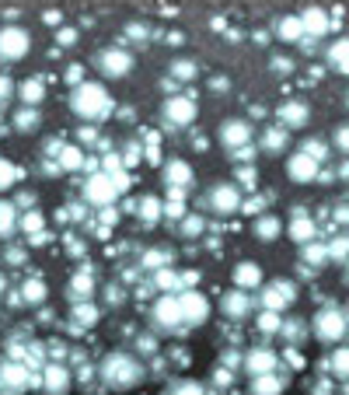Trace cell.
Masks as SVG:
<instances>
[{
    "label": "cell",
    "mask_w": 349,
    "mask_h": 395,
    "mask_svg": "<svg viewBox=\"0 0 349 395\" xmlns=\"http://www.w3.org/2000/svg\"><path fill=\"white\" fill-rule=\"evenodd\" d=\"M70 109H73L80 119H105V116L112 112V98H108V91H105L101 84L84 81V84L73 88V95H70Z\"/></svg>",
    "instance_id": "1"
},
{
    "label": "cell",
    "mask_w": 349,
    "mask_h": 395,
    "mask_svg": "<svg viewBox=\"0 0 349 395\" xmlns=\"http://www.w3.org/2000/svg\"><path fill=\"white\" fill-rule=\"evenodd\" d=\"M101 378L112 389H129V385H136L143 378V364L136 357H129V354H108L105 364H101Z\"/></svg>",
    "instance_id": "2"
},
{
    "label": "cell",
    "mask_w": 349,
    "mask_h": 395,
    "mask_svg": "<svg viewBox=\"0 0 349 395\" xmlns=\"http://www.w3.org/2000/svg\"><path fill=\"white\" fill-rule=\"evenodd\" d=\"M91 63H94V67H98L105 77H126V74L133 70V63H136V60H133V53H129V49L108 46V49H101V53H98Z\"/></svg>",
    "instance_id": "3"
},
{
    "label": "cell",
    "mask_w": 349,
    "mask_h": 395,
    "mask_svg": "<svg viewBox=\"0 0 349 395\" xmlns=\"http://www.w3.org/2000/svg\"><path fill=\"white\" fill-rule=\"evenodd\" d=\"M161 116H164V119H161L164 130H185V126H192V119H196V102L185 98V95H175V98L164 102Z\"/></svg>",
    "instance_id": "4"
},
{
    "label": "cell",
    "mask_w": 349,
    "mask_h": 395,
    "mask_svg": "<svg viewBox=\"0 0 349 395\" xmlns=\"http://www.w3.org/2000/svg\"><path fill=\"white\" fill-rule=\"evenodd\" d=\"M311 329H315V336H318L322 343H339V340L346 336V315H343L339 308H322V312L315 315Z\"/></svg>",
    "instance_id": "5"
},
{
    "label": "cell",
    "mask_w": 349,
    "mask_h": 395,
    "mask_svg": "<svg viewBox=\"0 0 349 395\" xmlns=\"http://www.w3.org/2000/svg\"><path fill=\"white\" fill-rule=\"evenodd\" d=\"M203 200H206V207L213 214H234V210H241V189L234 182H217Z\"/></svg>",
    "instance_id": "6"
},
{
    "label": "cell",
    "mask_w": 349,
    "mask_h": 395,
    "mask_svg": "<svg viewBox=\"0 0 349 395\" xmlns=\"http://www.w3.org/2000/svg\"><path fill=\"white\" fill-rule=\"evenodd\" d=\"M115 193H119V182H115L108 172H91V179H87V186H84L87 203H94V207H108V203L115 200Z\"/></svg>",
    "instance_id": "7"
},
{
    "label": "cell",
    "mask_w": 349,
    "mask_h": 395,
    "mask_svg": "<svg viewBox=\"0 0 349 395\" xmlns=\"http://www.w3.org/2000/svg\"><path fill=\"white\" fill-rule=\"evenodd\" d=\"M28 46H31V39H28L24 28H17V25H10V28L3 25L0 28V60L14 63V60H21L28 53Z\"/></svg>",
    "instance_id": "8"
},
{
    "label": "cell",
    "mask_w": 349,
    "mask_h": 395,
    "mask_svg": "<svg viewBox=\"0 0 349 395\" xmlns=\"http://www.w3.org/2000/svg\"><path fill=\"white\" fill-rule=\"evenodd\" d=\"M220 144L227 147V154L245 147V144H252V123H245V119H224L220 123Z\"/></svg>",
    "instance_id": "9"
},
{
    "label": "cell",
    "mask_w": 349,
    "mask_h": 395,
    "mask_svg": "<svg viewBox=\"0 0 349 395\" xmlns=\"http://www.w3.org/2000/svg\"><path fill=\"white\" fill-rule=\"evenodd\" d=\"M259 301H262L269 312H283L287 305L297 301V287H294L290 280H273V287H266Z\"/></svg>",
    "instance_id": "10"
},
{
    "label": "cell",
    "mask_w": 349,
    "mask_h": 395,
    "mask_svg": "<svg viewBox=\"0 0 349 395\" xmlns=\"http://www.w3.org/2000/svg\"><path fill=\"white\" fill-rule=\"evenodd\" d=\"M150 322H154L157 329H175V326H182V305H178V298H175V294H164V298L154 305Z\"/></svg>",
    "instance_id": "11"
},
{
    "label": "cell",
    "mask_w": 349,
    "mask_h": 395,
    "mask_svg": "<svg viewBox=\"0 0 349 395\" xmlns=\"http://www.w3.org/2000/svg\"><path fill=\"white\" fill-rule=\"evenodd\" d=\"M276 116H280V126H283V130H301V126H308V119H311V105L301 102V98H290V102H283V105L276 109Z\"/></svg>",
    "instance_id": "12"
},
{
    "label": "cell",
    "mask_w": 349,
    "mask_h": 395,
    "mask_svg": "<svg viewBox=\"0 0 349 395\" xmlns=\"http://www.w3.org/2000/svg\"><path fill=\"white\" fill-rule=\"evenodd\" d=\"M178 305H182V326H203L206 315H210L206 298L196 294V291H185V294L178 298Z\"/></svg>",
    "instance_id": "13"
},
{
    "label": "cell",
    "mask_w": 349,
    "mask_h": 395,
    "mask_svg": "<svg viewBox=\"0 0 349 395\" xmlns=\"http://www.w3.org/2000/svg\"><path fill=\"white\" fill-rule=\"evenodd\" d=\"M318 168H322V161L311 158L308 151H297V154H290V161H287V172H290L294 182H315V179H318Z\"/></svg>",
    "instance_id": "14"
},
{
    "label": "cell",
    "mask_w": 349,
    "mask_h": 395,
    "mask_svg": "<svg viewBox=\"0 0 349 395\" xmlns=\"http://www.w3.org/2000/svg\"><path fill=\"white\" fill-rule=\"evenodd\" d=\"M24 385H31V378H28V371L21 368V364H0V389H7V392H21Z\"/></svg>",
    "instance_id": "15"
},
{
    "label": "cell",
    "mask_w": 349,
    "mask_h": 395,
    "mask_svg": "<svg viewBox=\"0 0 349 395\" xmlns=\"http://www.w3.org/2000/svg\"><path fill=\"white\" fill-rule=\"evenodd\" d=\"M325 60H329V70H336V74H349V35L336 39V42L325 49Z\"/></svg>",
    "instance_id": "16"
},
{
    "label": "cell",
    "mask_w": 349,
    "mask_h": 395,
    "mask_svg": "<svg viewBox=\"0 0 349 395\" xmlns=\"http://www.w3.org/2000/svg\"><path fill=\"white\" fill-rule=\"evenodd\" d=\"M164 182H168V186H175V189H185V186L192 182V168H189L185 161H178V158H175V161H168V165H164Z\"/></svg>",
    "instance_id": "17"
},
{
    "label": "cell",
    "mask_w": 349,
    "mask_h": 395,
    "mask_svg": "<svg viewBox=\"0 0 349 395\" xmlns=\"http://www.w3.org/2000/svg\"><path fill=\"white\" fill-rule=\"evenodd\" d=\"M301 25H304L308 35H325V32H329V14H325L322 7H308V11L301 14Z\"/></svg>",
    "instance_id": "18"
},
{
    "label": "cell",
    "mask_w": 349,
    "mask_h": 395,
    "mask_svg": "<svg viewBox=\"0 0 349 395\" xmlns=\"http://www.w3.org/2000/svg\"><path fill=\"white\" fill-rule=\"evenodd\" d=\"M234 284H238L241 291H252V287L262 284V270H259L255 263H238V266H234Z\"/></svg>",
    "instance_id": "19"
},
{
    "label": "cell",
    "mask_w": 349,
    "mask_h": 395,
    "mask_svg": "<svg viewBox=\"0 0 349 395\" xmlns=\"http://www.w3.org/2000/svg\"><path fill=\"white\" fill-rule=\"evenodd\" d=\"M224 312H227L231 319H245V315L252 312V298H248L241 287H234V294L224 298Z\"/></svg>",
    "instance_id": "20"
},
{
    "label": "cell",
    "mask_w": 349,
    "mask_h": 395,
    "mask_svg": "<svg viewBox=\"0 0 349 395\" xmlns=\"http://www.w3.org/2000/svg\"><path fill=\"white\" fill-rule=\"evenodd\" d=\"M252 231H255V238H259V242H273V238H280L283 221H280V217H273V214H266V217H259V221L252 224Z\"/></svg>",
    "instance_id": "21"
},
{
    "label": "cell",
    "mask_w": 349,
    "mask_h": 395,
    "mask_svg": "<svg viewBox=\"0 0 349 395\" xmlns=\"http://www.w3.org/2000/svg\"><path fill=\"white\" fill-rule=\"evenodd\" d=\"M245 364H248V371H252V375H262V371H276V354L262 347V350H252Z\"/></svg>",
    "instance_id": "22"
},
{
    "label": "cell",
    "mask_w": 349,
    "mask_h": 395,
    "mask_svg": "<svg viewBox=\"0 0 349 395\" xmlns=\"http://www.w3.org/2000/svg\"><path fill=\"white\" fill-rule=\"evenodd\" d=\"M276 35H280L283 42H301V39H304V25H301V18H283V21L276 25Z\"/></svg>",
    "instance_id": "23"
},
{
    "label": "cell",
    "mask_w": 349,
    "mask_h": 395,
    "mask_svg": "<svg viewBox=\"0 0 349 395\" xmlns=\"http://www.w3.org/2000/svg\"><path fill=\"white\" fill-rule=\"evenodd\" d=\"M38 123H42V116H38V109H35V105H24V109L14 116V130H21V133L38 130Z\"/></svg>",
    "instance_id": "24"
},
{
    "label": "cell",
    "mask_w": 349,
    "mask_h": 395,
    "mask_svg": "<svg viewBox=\"0 0 349 395\" xmlns=\"http://www.w3.org/2000/svg\"><path fill=\"white\" fill-rule=\"evenodd\" d=\"M161 207H164V214H168L171 221H182V217H185V193L171 186V193H168V200H164Z\"/></svg>",
    "instance_id": "25"
},
{
    "label": "cell",
    "mask_w": 349,
    "mask_h": 395,
    "mask_svg": "<svg viewBox=\"0 0 349 395\" xmlns=\"http://www.w3.org/2000/svg\"><path fill=\"white\" fill-rule=\"evenodd\" d=\"M42 371H45V389H52V392H63V389L70 385V375H66V368H59V364H45Z\"/></svg>",
    "instance_id": "26"
},
{
    "label": "cell",
    "mask_w": 349,
    "mask_h": 395,
    "mask_svg": "<svg viewBox=\"0 0 349 395\" xmlns=\"http://www.w3.org/2000/svg\"><path fill=\"white\" fill-rule=\"evenodd\" d=\"M287 133H290V130H283V126L269 130V133L262 137V151H269V154H280V151H283V144H290V140H287Z\"/></svg>",
    "instance_id": "27"
},
{
    "label": "cell",
    "mask_w": 349,
    "mask_h": 395,
    "mask_svg": "<svg viewBox=\"0 0 349 395\" xmlns=\"http://www.w3.org/2000/svg\"><path fill=\"white\" fill-rule=\"evenodd\" d=\"M80 165H84V154H80V147L66 144V147L59 151V168H63V172H73V168H80Z\"/></svg>",
    "instance_id": "28"
},
{
    "label": "cell",
    "mask_w": 349,
    "mask_h": 395,
    "mask_svg": "<svg viewBox=\"0 0 349 395\" xmlns=\"http://www.w3.org/2000/svg\"><path fill=\"white\" fill-rule=\"evenodd\" d=\"M287 235L297 238V242H311V238H315V224H311L308 217H297L294 224H287Z\"/></svg>",
    "instance_id": "29"
},
{
    "label": "cell",
    "mask_w": 349,
    "mask_h": 395,
    "mask_svg": "<svg viewBox=\"0 0 349 395\" xmlns=\"http://www.w3.org/2000/svg\"><path fill=\"white\" fill-rule=\"evenodd\" d=\"M21 98H24V105H38L42 98H45V88H42V81H24L21 84Z\"/></svg>",
    "instance_id": "30"
},
{
    "label": "cell",
    "mask_w": 349,
    "mask_h": 395,
    "mask_svg": "<svg viewBox=\"0 0 349 395\" xmlns=\"http://www.w3.org/2000/svg\"><path fill=\"white\" fill-rule=\"evenodd\" d=\"M196 74H199V67H196L192 60H175V63H171V77H175V81H192Z\"/></svg>",
    "instance_id": "31"
},
{
    "label": "cell",
    "mask_w": 349,
    "mask_h": 395,
    "mask_svg": "<svg viewBox=\"0 0 349 395\" xmlns=\"http://www.w3.org/2000/svg\"><path fill=\"white\" fill-rule=\"evenodd\" d=\"M161 214H164V207H161L157 196H143V200H140V217H143V221H157Z\"/></svg>",
    "instance_id": "32"
},
{
    "label": "cell",
    "mask_w": 349,
    "mask_h": 395,
    "mask_svg": "<svg viewBox=\"0 0 349 395\" xmlns=\"http://www.w3.org/2000/svg\"><path fill=\"white\" fill-rule=\"evenodd\" d=\"M17 179H21V168H17V165H10V161H0V193H3V189H10Z\"/></svg>",
    "instance_id": "33"
},
{
    "label": "cell",
    "mask_w": 349,
    "mask_h": 395,
    "mask_svg": "<svg viewBox=\"0 0 349 395\" xmlns=\"http://www.w3.org/2000/svg\"><path fill=\"white\" fill-rule=\"evenodd\" d=\"M73 322L77 326H94L98 322V308L94 305H77L73 308Z\"/></svg>",
    "instance_id": "34"
},
{
    "label": "cell",
    "mask_w": 349,
    "mask_h": 395,
    "mask_svg": "<svg viewBox=\"0 0 349 395\" xmlns=\"http://www.w3.org/2000/svg\"><path fill=\"white\" fill-rule=\"evenodd\" d=\"M252 389L255 392H276V389H283V378H269V371H262V375H255Z\"/></svg>",
    "instance_id": "35"
},
{
    "label": "cell",
    "mask_w": 349,
    "mask_h": 395,
    "mask_svg": "<svg viewBox=\"0 0 349 395\" xmlns=\"http://www.w3.org/2000/svg\"><path fill=\"white\" fill-rule=\"evenodd\" d=\"M14 224H17L14 207H10V203H0V238H3V235H10V231H14Z\"/></svg>",
    "instance_id": "36"
},
{
    "label": "cell",
    "mask_w": 349,
    "mask_h": 395,
    "mask_svg": "<svg viewBox=\"0 0 349 395\" xmlns=\"http://www.w3.org/2000/svg\"><path fill=\"white\" fill-rule=\"evenodd\" d=\"M304 263H315V266H325L329 263V249L325 245H304Z\"/></svg>",
    "instance_id": "37"
},
{
    "label": "cell",
    "mask_w": 349,
    "mask_h": 395,
    "mask_svg": "<svg viewBox=\"0 0 349 395\" xmlns=\"http://www.w3.org/2000/svg\"><path fill=\"white\" fill-rule=\"evenodd\" d=\"M332 371H336L339 378H349V347L332 354Z\"/></svg>",
    "instance_id": "38"
},
{
    "label": "cell",
    "mask_w": 349,
    "mask_h": 395,
    "mask_svg": "<svg viewBox=\"0 0 349 395\" xmlns=\"http://www.w3.org/2000/svg\"><path fill=\"white\" fill-rule=\"evenodd\" d=\"M157 287H161V291H171V287L178 291V287H182V277L171 273V270H161V273H157Z\"/></svg>",
    "instance_id": "39"
},
{
    "label": "cell",
    "mask_w": 349,
    "mask_h": 395,
    "mask_svg": "<svg viewBox=\"0 0 349 395\" xmlns=\"http://www.w3.org/2000/svg\"><path fill=\"white\" fill-rule=\"evenodd\" d=\"M329 259H332V263H346L349 259V238H339L336 245H329Z\"/></svg>",
    "instance_id": "40"
},
{
    "label": "cell",
    "mask_w": 349,
    "mask_h": 395,
    "mask_svg": "<svg viewBox=\"0 0 349 395\" xmlns=\"http://www.w3.org/2000/svg\"><path fill=\"white\" fill-rule=\"evenodd\" d=\"M24 298H28V301H42V298H45V284H42V280H28V284H24Z\"/></svg>",
    "instance_id": "41"
},
{
    "label": "cell",
    "mask_w": 349,
    "mask_h": 395,
    "mask_svg": "<svg viewBox=\"0 0 349 395\" xmlns=\"http://www.w3.org/2000/svg\"><path fill=\"white\" fill-rule=\"evenodd\" d=\"M91 287H94V284H91L87 277H73V287H70V294H73V298H84V294H91Z\"/></svg>",
    "instance_id": "42"
},
{
    "label": "cell",
    "mask_w": 349,
    "mask_h": 395,
    "mask_svg": "<svg viewBox=\"0 0 349 395\" xmlns=\"http://www.w3.org/2000/svg\"><path fill=\"white\" fill-rule=\"evenodd\" d=\"M199 231H203V221H199V217H189V221H182V235H185V238H196Z\"/></svg>",
    "instance_id": "43"
},
{
    "label": "cell",
    "mask_w": 349,
    "mask_h": 395,
    "mask_svg": "<svg viewBox=\"0 0 349 395\" xmlns=\"http://www.w3.org/2000/svg\"><path fill=\"white\" fill-rule=\"evenodd\" d=\"M336 147H339V151H343V154L349 158V123L336 130Z\"/></svg>",
    "instance_id": "44"
},
{
    "label": "cell",
    "mask_w": 349,
    "mask_h": 395,
    "mask_svg": "<svg viewBox=\"0 0 349 395\" xmlns=\"http://www.w3.org/2000/svg\"><path fill=\"white\" fill-rule=\"evenodd\" d=\"M56 42H59V46H73V42H77V32H73V28H59V32H56Z\"/></svg>",
    "instance_id": "45"
},
{
    "label": "cell",
    "mask_w": 349,
    "mask_h": 395,
    "mask_svg": "<svg viewBox=\"0 0 349 395\" xmlns=\"http://www.w3.org/2000/svg\"><path fill=\"white\" fill-rule=\"evenodd\" d=\"M301 151H308V154H311V158H318V161L325 158V147H322V140H308Z\"/></svg>",
    "instance_id": "46"
},
{
    "label": "cell",
    "mask_w": 349,
    "mask_h": 395,
    "mask_svg": "<svg viewBox=\"0 0 349 395\" xmlns=\"http://www.w3.org/2000/svg\"><path fill=\"white\" fill-rule=\"evenodd\" d=\"M21 228H24V231H38V228H42V217H38V214H28V217H21Z\"/></svg>",
    "instance_id": "47"
},
{
    "label": "cell",
    "mask_w": 349,
    "mask_h": 395,
    "mask_svg": "<svg viewBox=\"0 0 349 395\" xmlns=\"http://www.w3.org/2000/svg\"><path fill=\"white\" fill-rule=\"evenodd\" d=\"M143 266H168V252H150V259H143Z\"/></svg>",
    "instance_id": "48"
},
{
    "label": "cell",
    "mask_w": 349,
    "mask_h": 395,
    "mask_svg": "<svg viewBox=\"0 0 349 395\" xmlns=\"http://www.w3.org/2000/svg\"><path fill=\"white\" fill-rule=\"evenodd\" d=\"M14 95V81L10 77H0V98H10Z\"/></svg>",
    "instance_id": "49"
},
{
    "label": "cell",
    "mask_w": 349,
    "mask_h": 395,
    "mask_svg": "<svg viewBox=\"0 0 349 395\" xmlns=\"http://www.w3.org/2000/svg\"><path fill=\"white\" fill-rule=\"evenodd\" d=\"M339 179H346V182H349V161H346V165H339Z\"/></svg>",
    "instance_id": "50"
},
{
    "label": "cell",
    "mask_w": 349,
    "mask_h": 395,
    "mask_svg": "<svg viewBox=\"0 0 349 395\" xmlns=\"http://www.w3.org/2000/svg\"><path fill=\"white\" fill-rule=\"evenodd\" d=\"M346 266H349V259H346Z\"/></svg>",
    "instance_id": "51"
}]
</instances>
